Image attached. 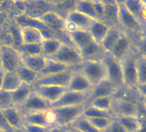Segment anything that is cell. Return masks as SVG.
<instances>
[{"label":"cell","mask_w":146,"mask_h":132,"mask_svg":"<svg viewBox=\"0 0 146 132\" xmlns=\"http://www.w3.org/2000/svg\"><path fill=\"white\" fill-rule=\"evenodd\" d=\"M118 22L119 28L128 34L132 40L136 39L143 30L142 23L133 16L125 6L123 1H118Z\"/></svg>","instance_id":"1"},{"label":"cell","mask_w":146,"mask_h":132,"mask_svg":"<svg viewBox=\"0 0 146 132\" xmlns=\"http://www.w3.org/2000/svg\"><path fill=\"white\" fill-rule=\"evenodd\" d=\"M138 57L139 55L133 47V49L120 61L124 87L130 89H135L137 85V63Z\"/></svg>","instance_id":"2"},{"label":"cell","mask_w":146,"mask_h":132,"mask_svg":"<svg viewBox=\"0 0 146 132\" xmlns=\"http://www.w3.org/2000/svg\"><path fill=\"white\" fill-rule=\"evenodd\" d=\"M92 84L96 85L102 81L107 79V72L104 63L101 60H84L77 68Z\"/></svg>","instance_id":"3"},{"label":"cell","mask_w":146,"mask_h":132,"mask_svg":"<svg viewBox=\"0 0 146 132\" xmlns=\"http://www.w3.org/2000/svg\"><path fill=\"white\" fill-rule=\"evenodd\" d=\"M50 58L68 66L70 69H77L84 61L80 52L74 46L65 42L62 44L58 52Z\"/></svg>","instance_id":"4"},{"label":"cell","mask_w":146,"mask_h":132,"mask_svg":"<svg viewBox=\"0 0 146 132\" xmlns=\"http://www.w3.org/2000/svg\"><path fill=\"white\" fill-rule=\"evenodd\" d=\"M0 60L5 72H17L23 66L22 55L16 47L10 45L0 46Z\"/></svg>","instance_id":"5"},{"label":"cell","mask_w":146,"mask_h":132,"mask_svg":"<svg viewBox=\"0 0 146 132\" xmlns=\"http://www.w3.org/2000/svg\"><path fill=\"white\" fill-rule=\"evenodd\" d=\"M86 106L87 104H81L77 106L52 108L57 117V125L69 127L77 118L83 115Z\"/></svg>","instance_id":"6"},{"label":"cell","mask_w":146,"mask_h":132,"mask_svg":"<svg viewBox=\"0 0 146 132\" xmlns=\"http://www.w3.org/2000/svg\"><path fill=\"white\" fill-rule=\"evenodd\" d=\"M102 62L104 63L106 68L107 80L109 81L118 89L123 88L124 82L120 62L112 57L109 53H106L102 57Z\"/></svg>","instance_id":"7"},{"label":"cell","mask_w":146,"mask_h":132,"mask_svg":"<svg viewBox=\"0 0 146 132\" xmlns=\"http://www.w3.org/2000/svg\"><path fill=\"white\" fill-rule=\"evenodd\" d=\"M89 97H90V92L78 93V92L70 91L67 89L56 102L51 105V108H58L63 106L87 104L89 101Z\"/></svg>","instance_id":"8"},{"label":"cell","mask_w":146,"mask_h":132,"mask_svg":"<svg viewBox=\"0 0 146 132\" xmlns=\"http://www.w3.org/2000/svg\"><path fill=\"white\" fill-rule=\"evenodd\" d=\"M75 69H70L60 73L47 75L40 77L37 82L33 85V87L37 86H56V87H63L67 88L72 73Z\"/></svg>","instance_id":"9"},{"label":"cell","mask_w":146,"mask_h":132,"mask_svg":"<svg viewBox=\"0 0 146 132\" xmlns=\"http://www.w3.org/2000/svg\"><path fill=\"white\" fill-rule=\"evenodd\" d=\"M111 112L114 117L123 116H137L139 112V105L128 100L113 98Z\"/></svg>","instance_id":"10"},{"label":"cell","mask_w":146,"mask_h":132,"mask_svg":"<svg viewBox=\"0 0 146 132\" xmlns=\"http://www.w3.org/2000/svg\"><path fill=\"white\" fill-rule=\"evenodd\" d=\"M36 18L39 19L51 31H53V32L64 31V32L65 19L60 14L55 11H46L42 13L40 16H36Z\"/></svg>","instance_id":"11"},{"label":"cell","mask_w":146,"mask_h":132,"mask_svg":"<svg viewBox=\"0 0 146 132\" xmlns=\"http://www.w3.org/2000/svg\"><path fill=\"white\" fill-rule=\"evenodd\" d=\"M51 108V104L46 100L42 99L40 95H38L34 90L27 99V100L23 103V105L19 108L22 113L34 112H42Z\"/></svg>","instance_id":"12"},{"label":"cell","mask_w":146,"mask_h":132,"mask_svg":"<svg viewBox=\"0 0 146 132\" xmlns=\"http://www.w3.org/2000/svg\"><path fill=\"white\" fill-rule=\"evenodd\" d=\"M133 49V40L126 34L123 32L109 54L118 61H121Z\"/></svg>","instance_id":"13"},{"label":"cell","mask_w":146,"mask_h":132,"mask_svg":"<svg viewBox=\"0 0 146 132\" xmlns=\"http://www.w3.org/2000/svg\"><path fill=\"white\" fill-rule=\"evenodd\" d=\"M93 88L90 81L77 69L74 70L67 86V89L73 92L88 93Z\"/></svg>","instance_id":"14"},{"label":"cell","mask_w":146,"mask_h":132,"mask_svg":"<svg viewBox=\"0 0 146 132\" xmlns=\"http://www.w3.org/2000/svg\"><path fill=\"white\" fill-rule=\"evenodd\" d=\"M34 91L42 99L46 100L51 105L56 102L62 94L67 90V88L56 86H37L33 87Z\"/></svg>","instance_id":"15"},{"label":"cell","mask_w":146,"mask_h":132,"mask_svg":"<svg viewBox=\"0 0 146 132\" xmlns=\"http://www.w3.org/2000/svg\"><path fill=\"white\" fill-rule=\"evenodd\" d=\"M21 44H40L46 38L42 31L33 27H19Z\"/></svg>","instance_id":"16"},{"label":"cell","mask_w":146,"mask_h":132,"mask_svg":"<svg viewBox=\"0 0 146 132\" xmlns=\"http://www.w3.org/2000/svg\"><path fill=\"white\" fill-rule=\"evenodd\" d=\"M117 90L118 88L115 86H113L109 81L105 79L96 85L93 86V88L90 91L89 101L99 97H113Z\"/></svg>","instance_id":"17"},{"label":"cell","mask_w":146,"mask_h":132,"mask_svg":"<svg viewBox=\"0 0 146 132\" xmlns=\"http://www.w3.org/2000/svg\"><path fill=\"white\" fill-rule=\"evenodd\" d=\"M65 21L74 25L78 30H84V31H88L90 25L92 22L95 21L91 17L80 13L76 11H70L66 16H65Z\"/></svg>","instance_id":"18"},{"label":"cell","mask_w":146,"mask_h":132,"mask_svg":"<svg viewBox=\"0 0 146 132\" xmlns=\"http://www.w3.org/2000/svg\"><path fill=\"white\" fill-rule=\"evenodd\" d=\"M104 3V14L102 17V22L106 23L108 27H119L118 22V1H103Z\"/></svg>","instance_id":"19"},{"label":"cell","mask_w":146,"mask_h":132,"mask_svg":"<svg viewBox=\"0 0 146 132\" xmlns=\"http://www.w3.org/2000/svg\"><path fill=\"white\" fill-rule=\"evenodd\" d=\"M79 52L84 60H101L106 54L101 45L96 43L94 40L85 46Z\"/></svg>","instance_id":"20"},{"label":"cell","mask_w":146,"mask_h":132,"mask_svg":"<svg viewBox=\"0 0 146 132\" xmlns=\"http://www.w3.org/2000/svg\"><path fill=\"white\" fill-rule=\"evenodd\" d=\"M67 35L70 41V45L74 46L78 51L93 40L89 32L84 30H78L70 34H67Z\"/></svg>","instance_id":"21"},{"label":"cell","mask_w":146,"mask_h":132,"mask_svg":"<svg viewBox=\"0 0 146 132\" xmlns=\"http://www.w3.org/2000/svg\"><path fill=\"white\" fill-rule=\"evenodd\" d=\"M110 27H108L106 23H104L102 21L100 20H95L92 24L90 25L88 32L90 34L92 40L101 45L102 40H104L106 34H108V31Z\"/></svg>","instance_id":"22"},{"label":"cell","mask_w":146,"mask_h":132,"mask_svg":"<svg viewBox=\"0 0 146 132\" xmlns=\"http://www.w3.org/2000/svg\"><path fill=\"white\" fill-rule=\"evenodd\" d=\"M10 125L14 129H22L23 126V115L19 108L11 106L2 111Z\"/></svg>","instance_id":"23"},{"label":"cell","mask_w":146,"mask_h":132,"mask_svg":"<svg viewBox=\"0 0 146 132\" xmlns=\"http://www.w3.org/2000/svg\"><path fill=\"white\" fill-rule=\"evenodd\" d=\"M46 62V57L42 55H35V56H22V63L25 67L32 70L36 73H40Z\"/></svg>","instance_id":"24"},{"label":"cell","mask_w":146,"mask_h":132,"mask_svg":"<svg viewBox=\"0 0 146 132\" xmlns=\"http://www.w3.org/2000/svg\"><path fill=\"white\" fill-rule=\"evenodd\" d=\"M33 90H34L33 86L22 83V85L17 89H16L14 92L11 93L13 106L20 108L23 105V103L27 100V99L33 92Z\"/></svg>","instance_id":"25"},{"label":"cell","mask_w":146,"mask_h":132,"mask_svg":"<svg viewBox=\"0 0 146 132\" xmlns=\"http://www.w3.org/2000/svg\"><path fill=\"white\" fill-rule=\"evenodd\" d=\"M64 42L58 38H48L45 39L40 43L41 55L46 58H50L54 56Z\"/></svg>","instance_id":"26"},{"label":"cell","mask_w":146,"mask_h":132,"mask_svg":"<svg viewBox=\"0 0 146 132\" xmlns=\"http://www.w3.org/2000/svg\"><path fill=\"white\" fill-rule=\"evenodd\" d=\"M122 34H123V31L119 27L109 28L108 34H106L104 40H102L101 44V46L102 47V49L104 50L106 53H109L111 51V50L113 49V47L114 46L118 40L120 38Z\"/></svg>","instance_id":"27"},{"label":"cell","mask_w":146,"mask_h":132,"mask_svg":"<svg viewBox=\"0 0 146 132\" xmlns=\"http://www.w3.org/2000/svg\"><path fill=\"white\" fill-rule=\"evenodd\" d=\"M127 132H139L142 129V120L137 116H123L115 117Z\"/></svg>","instance_id":"28"},{"label":"cell","mask_w":146,"mask_h":132,"mask_svg":"<svg viewBox=\"0 0 146 132\" xmlns=\"http://www.w3.org/2000/svg\"><path fill=\"white\" fill-rule=\"evenodd\" d=\"M23 115L24 123H29V124H33V125H37V126L50 129L46 123L45 111L28 112V113H23Z\"/></svg>","instance_id":"29"},{"label":"cell","mask_w":146,"mask_h":132,"mask_svg":"<svg viewBox=\"0 0 146 132\" xmlns=\"http://www.w3.org/2000/svg\"><path fill=\"white\" fill-rule=\"evenodd\" d=\"M22 83L17 72H5L2 90L12 93L17 89Z\"/></svg>","instance_id":"30"},{"label":"cell","mask_w":146,"mask_h":132,"mask_svg":"<svg viewBox=\"0 0 146 132\" xmlns=\"http://www.w3.org/2000/svg\"><path fill=\"white\" fill-rule=\"evenodd\" d=\"M70 70V67L68 66L60 63L58 62H56L51 58H46V65L43 69V71L40 73V77L43 76H47V75H53L57 73H60L65 71Z\"/></svg>","instance_id":"31"},{"label":"cell","mask_w":146,"mask_h":132,"mask_svg":"<svg viewBox=\"0 0 146 132\" xmlns=\"http://www.w3.org/2000/svg\"><path fill=\"white\" fill-rule=\"evenodd\" d=\"M74 11L83 13L94 20H97L93 5V0H78L74 4Z\"/></svg>","instance_id":"32"},{"label":"cell","mask_w":146,"mask_h":132,"mask_svg":"<svg viewBox=\"0 0 146 132\" xmlns=\"http://www.w3.org/2000/svg\"><path fill=\"white\" fill-rule=\"evenodd\" d=\"M21 82L23 83L28 84V85H31L33 86L37 80L40 78V74L36 73L35 71H33L32 70L25 67V66H21L19 68V70L17 71Z\"/></svg>","instance_id":"33"},{"label":"cell","mask_w":146,"mask_h":132,"mask_svg":"<svg viewBox=\"0 0 146 132\" xmlns=\"http://www.w3.org/2000/svg\"><path fill=\"white\" fill-rule=\"evenodd\" d=\"M69 127L74 129L79 132H101L98 129H96L90 123L89 119L87 117H85L84 115H82L78 118H77Z\"/></svg>","instance_id":"34"},{"label":"cell","mask_w":146,"mask_h":132,"mask_svg":"<svg viewBox=\"0 0 146 132\" xmlns=\"http://www.w3.org/2000/svg\"><path fill=\"white\" fill-rule=\"evenodd\" d=\"M123 3L126 9L129 11V12L141 22V15L143 6V1H140V0H125V1H123Z\"/></svg>","instance_id":"35"},{"label":"cell","mask_w":146,"mask_h":132,"mask_svg":"<svg viewBox=\"0 0 146 132\" xmlns=\"http://www.w3.org/2000/svg\"><path fill=\"white\" fill-rule=\"evenodd\" d=\"M113 100V97H99L90 100L87 105L102 111L111 112Z\"/></svg>","instance_id":"36"},{"label":"cell","mask_w":146,"mask_h":132,"mask_svg":"<svg viewBox=\"0 0 146 132\" xmlns=\"http://www.w3.org/2000/svg\"><path fill=\"white\" fill-rule=\"evenodd\" d=\"M83 115L87 118H96V117H107V118H113V114L112 112L102 111L97 108H95L90 106H86Z\"/></svg>","instance_id":"37"},{"label":"cell","mask_w":146,"mask_h":132,"mask_svg":"<svg viewBox=\"0 0 146 132\" xmlns=\"http://www.w3.org/2000/svg\"><path fill=\"white\" fill-rule=\"evenodd\" d=\"M16 48L22 56L41 55L40 44H20Z\"/></svg>","instance_id":"38"},{"label":"cell","mask_w":146,"mask_h":132,"mask_svg":"<svg viewBox=\"0 0 146 132\" xmlns=\"http://www.w3.org/2000/svg\"><path fill=\"white\" fill-rule=\"evenodd\" d=\"M133 47L140 57H146V35L141 34L134 39Z\"/></svg>","instance_id":"39"},{"label":"cell","mask_w":146,"mask_h":132,"mask_svg":"<svg viewBox=\"0 0 146 132\" xmlns=\"http://www.w3.org/2000/svg\"><path fill=\"white\" fill-rule=\"evenodd\" d=\"M137 84L146 83V63L142 57H138L137 63Z\"/></svg>","instance_id":"40"},{"label":"cell","mask_w":146,"mask_h":132,"mask_svg":"<svg viewBox=\"0 0 146 132\" xmlns=\"http://www.w3.org/2000/svg\"><path fill=\"white\" fill-rule=\"evenodd\" d=\"M114 118V117H113ZM113 118H107V117H96V118H88L90 123L99 131L103 132L110 124L111 121Z\"/></svg>","instance_id":"41"},{"label":"cell","mask_w":146,"mask_h":132,"mask_svg":"<svg viewBox=\"0 0 146 132\" xmlns=\"http://www.w3.org/2000/svg\"><path fill=\"white\" fill-rule=\"evenodd\" d=\"M13 106L11 93L4 90L0 91V111Z\"/></svg>","instance_id":"42"},{"label":"cell","mask_w":146,"mask_h":132,"mask_svg":"<svg viewBox=\"0 0 146 132\" xmlns=\"http://www.w3.org/2000/svg\"><path fill=\"white\" fill-rule=\"evenodd\" d=\"M93 5H94V11L96 16L97 20L102 21L104 14V3L101 0H93Z\"/></svg>","instance_id":"43"},{"label":"cell","mask_w":146,"mask_h":132,"mask_svg":"<svg viewBox=\"0 0 146 132\" xmlns=\"http://www.w3.org/2000/svg\"><path fill=\"white\" fill-rule=\"evenodd\" d=\"M103 132H127V131L122 127V125L114 117L111 121V123L108 125V127Z\"/></svg>","instance_id":"44"},{"label":"cell","mask_w":146,"mask_h":132,"mask_svg":"<svg viewBox=\"0 0 146 132\" xmlns=\"http://www.w3.org/2000/svg\"><path fill=\"white\" fill-rule=\"evenodd\" d=\"M14 129L10 125L2 111H0V130L3 132H12Z\"/></svg>","instance_id":"45"},{"label":"cell","mask_w":146,"mask_h":132,"mask_svg":"<svg viewBox=\"0 0 146 132\" xmlns=\"http://www.w3.org/2000/svg\"><path fill=\"white\" fill-rule=\"evenodd\" d=\"M23 129L26 132H48L49 129L37 126V125H33V124H29V123H23Z\"/></svg>","instance_id":"46"},{"label":"cell","mask_w":146,"mask_h":132,"mask_svg":"<svg viewBox=\"0 0 146 132\" xmlns=\"http://www.w3.org/2000/svg\"><path fill=\"white\" fill-rule=\"evenodd\" d=\"M135 91L137 92V94L139 95L141 99L146 97V83L137 84V87L135 88Z\"/></svg>","instance_id":"47"},{"label":"cell","mask_w":146,"mask_h":132,"mask_svg":"<svg viewBox=\"0 0 146 132\" xmlns=\"http://www.w3.org/2000/svg\"><path fill=\"white\" fill-rule=\"evenodd\" d=\"M67 129H68V127L56 125L54 127L50 128L49 130H48V132H67Z\"/></svg>","instance_id":"48"},{"label":"cell","mask_w":146,"mask_h":132,"mask_svg":"<svg viewBox=\"0 0 146 132\" xmlns=\"http://www.w3.org/2000/svg\"><path fill=\"white\" fill-rule=\"evenodd\" d=\"M4 76H5V71L2 70L0 71V91L2 90V86H3V81H4Z\"/></svg>","instance_id":"49"},{"label":"cell","mask_w":146,"mask_h":132,"mask_svg":"<svg viewBox=\"0 0 146 132\" xmlns=\"http://www.w3.org/2000/svg\"><path fill=\"white\" fill-rule=\"evenodd\" d=\"M140 104L143 106V108L146 110V97H144V98H142L141 99V102H140Z\"/></svg>","instance_id":"50"},{"label":"cell","mask_w":146,"mask_h":132,"mask_svg":"<svg viewBox=\"0 0 146 132\" xmlns=\"http://www.w3.org/2000/svg\"><path fill=\"white\" fill-rule=\"evenodd\" d=\"M12 132H26L23 128L22 129H13Z\"/></svg>","instance_id":"51"},{"label":"cell","mask_w":146,"mask_h":132,"mask_svg":"<svg viewBox=\"0 0 146 132\" xmlns=\"http://www.w3.org/2000/svg\"><path fill=\"white\" fill-rule=\"evenodd\" d=\"M142 34H144V35H146V27H144V28H143V30Z\"/></svg>","instance_id":"52"},{"label":"cell","mask_w":146,"mask_h":132,"mask_svg":"<svg viewBox=\"0 0 146 132\" xmlns=\"http://www.w3.org/2000/svg\"><path fill=\"white\" fill-rule=\"evenodd\" d=\"M67 132H74V131H73L70 127H68V129H67Z\"/></svg>","instance_id":"53"},{"label":"cell","mask_w":146,"mask_h":132,"mask_svg":"<svg viewBox=\"0 0 146 132\" xmlns=\"http://www.w3.org/2000/svg\"><path fill=\"white\" fill-rule=\"evenodd\" d=\"M2 64H1V60H0V71H2Z\"/></svg>","instance_id":"54"},{"label":"cell","mask_w":146,"mask_h":132,"mask_svg":"<svg viewBox=\"0 0 146 132\" xmlns=\"http://www.w3.org/2000/svg\"><path fill=\"white\" fill-rule=\"evenodd\" d=\"M70 129H71L73 131H74V132H79V131H78V130H76V129H72V128H70Z\"/></svg>","instance_id":"55"},{"label":"cell","mask_w":146,"mask_h":132,"mask_svg":"<svg viewBox=\"0 0 146 132\" xmlns=\"http://www.w3.org/2000/svg\"><path fill=\"white\" fill-rule=\"evenodd\" d=\"M143 59H144V61H145V63H146V57H143Z\"/></svg>","instance_id":"56"},{"label":"cell","mask_w":146,"mask_h":132,"mask_svg":"<svg viewBox=\"0 0 146 132\" xmlns=\"http://www.w3.org/2000/svg\"><path fill=\"white\" fill-rule=\"evenodd\" d=\"M0 132H3V131H1V130H0Z\"/></svg>","instance_id":"57"}]
</instances>
